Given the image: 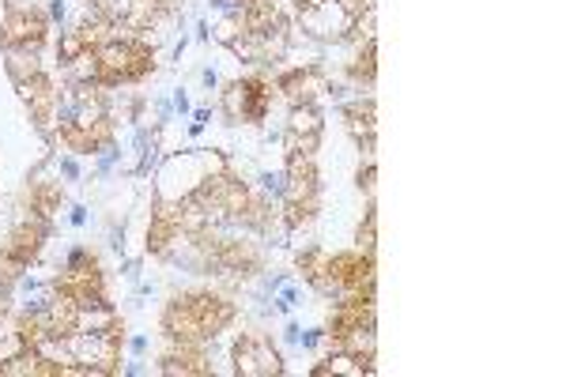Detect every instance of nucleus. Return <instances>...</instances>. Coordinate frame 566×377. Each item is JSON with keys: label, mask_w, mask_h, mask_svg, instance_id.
I'll list each match as a JSON object with an SVG mask.
<instances>
[{"label": "nucleus", "mask_w": 566, "mask_h": 377, "mask_svg": "<svg viewBox=\"0 0 566 377\" xmlns=\"http://www.w3.org/2000/svg\"><path fill=\"white\" fill-rule=\"evenodd\" d=\"M72 80L98 87H125L140 84L155 72V45L144 42L140 34H109L106 42H98L95 50L84 53L72 69H65Z\"/></svg>", "instance_id": "f257e3e1"}, {"label": "nucleus", "mask_w": 566, "mask_h": 377, "mask_svg": "<svg viewBox=\"0 0 566 377\" xmlns=\"http://www.w3.org/2000/svg\"><path fill=\"white\" fill-rule=\"evenodd\" d=\"M239 306L216 291H181L163 306L159 333L170 344H208L234 325Z\"/></svg>", "instance_id": "f03ea898"}, {"label": "nucleus", "mask_w": 566, "mask_h": 377, "mask_svg": "<svg viewBox=\"0 0 566 377\" xmlns=\"http://www.w3.org/2000/svg\"><path fill=\"white\" fill-rule=\"evenodd\" d=\"M322 211V174L314 155H283L280 216L287 231H303Z\"/></svg>", "instance_id": "7ed1b4c3"}, {"label": "nucleus", "mask_w": 566, "mask_h": 377, "mask_svg": "<svg viewBox=\"0 0 566 377\" xmlns=\"http://www.w3.org/2000/svg\"><path fill=\"white\" fill-rule=\"evenodd\" d=\"M50 287L57 294H65V299H72L80 310H87V314H103V310H109L106 272L91 250H72L65 261V272H61Z\"/></svg>", "instance_id": "20e7f679"}, {"label": "nucleus", "mask_w": 566, "mask_h": 377, "mask_svg": "<svg viewBox=\"0 0 566 377\" xmlns=\"http://www.w3.org/2000/svg\"><path fill=\"white\" fill-rule=\"evenodd\" d=\"M50 42V15L34 0H8L4 15H0V45L8 53H34L39 57L42 45Z\"/></svg>", "instance_id": "39448f33"}, {"label": "nucleus", "mask_w": 566, "mask_h": 377, "mask_svg": "<svg viewBox=\"0 0 566 377\" xmlns=\"http://www.w3.org/2000/svg\"><path fill=\"white\" fill-rule=\"evenodd\" d=\"M45 238H50V223L39 216H27L0 242V283L12 287L20 275L31 269L45 250Z\"/></svg>", "instance_id": "423d86ee"}, {"label": "nucleus", "mask_w": 566, "mask_h": 377, "mask_svg": "<svg viewBox=\"0 0 566 377\" xmlns=\"http://www.w3.org/2000/svg\"><path fill=\"white\" fill-rule=\"evenodd\" d=\"M250 192L253 189L245 186L242 178H234L231 167H223V170L208 174V178L200 181V189L193 192V197H197V205L205 208L208 223L223 227V223H239V216H242L245 200H250Z\"/></svg>", "instance_id": "0eeeda50"}, {"label": "nucleus", "mask_w": 566, "mask_h": 377, "mask_svg": "<svg viewBox=\"0 0 566 377\" xmlns=\"http://www.w3.org/2000/svg\"><path fill=\"white\" fill-rule=\"evenodd\" d=\"M272 98H276V84L269 76H242L223 87L219 106L231 125H261L272 109Z\"/></svg>", "instance_id": "6e6552de"}, {"label": "nucleus", "mask_w": 566, "mask_h": 377, "mask_svg": "<svg viewBox=\"0 0 566 377\" xmlns=\"http://www.w3.org/2000/svg\"><path fill=\"white\" fill-rule=\"evenodd\" d=\"M328 283H333L328 299H374V291H378L374 256L363 250L328 253Z\"/></svg>", "instance_id": "1a4fd4ad"}, {"label": "nucleus", "mask_w": 566, "mask_h": 377, "mask_svg": "<svg viewBox=\"0 0 566 377\" xmlns=\"http://www.w3.org/2000/svg\"><path fill=\"white\" fill-rule=\"evenodd\" d=\"M298 27L314 42H348L359 20H355L340 0H314V4L298 12Z\"/></svg>", "instance_id": "9d476101"}, {"label": "nucleus", "mask_w": 566, "mask_h": 377, "mask_svg": "<svg viewBox=\"0 0 566 377\" xmlns=\"http://www.w3.org/2000/svg\"><path fill=\"white\" fill-rule=\"evenodd\" d=\"M87 12L98 15L114 31H133V34L151 31L167 15L159 8V0H87Z\"/></svg>", "instance_id": "9b49d317"}, {"label": "nucleus", "mask_w": 566, "mask_h": 377, "mask_svg": "<svg viewBox=\"0 0 566 377\" xmlns=\"http://www.w3.org/2000/svg\"><path fill=\"white\" fill-rule=\"evenodd\" d=\"M15 91H20L27 114H31L34 128L42 133H53L57 128V117H61V91L53 84V76L45 69H34L31 76L15 80Z\"/></svg>", "instance_id": "f8f14e48"}, {"label": "nucleus", "mask_w": 566, "mask_h": 377, "mask_svg": "<svg viewBox=\"0 0 566 377\" xmlns=\"http://www.w3.org/2000/svg\"><path fill=\"white\" fill-rule=\"evenodd\" d=\"M231 370L239 377H280L283 355L264 333H242L231 344Z\"/></svg>", "instance_id": "ddd939ff"}, {"label": "nucleus", "mask_w": 566, "mask_h": 377, "mask_svg": "<svg viewBox=\"0 0 566 377\" xmlns=\"http://www.w3.org/2000/svg\"><path fill=\"white\" fill-rule=\"evenodd\" d=\"M276 91L287 106H317L333 91V80L322 64H298V69H283L276 80Z\"/></svg>", "instance_id": "4468645a"}, {"label": "nucleus", "mask_w": 566, "mask_h": 377, "mask_svg": "<svg viewBox=\"0 0 566 377\" xmlns=\"http://www.w3.org/2000/svg\"><path fill=\"white\" fill-rule=\"evenodd\" d=\"M325 140V114L322 106H291L283 122V155H317Z\"/></svg>", "instance_id": "2eb2a0df"}, {"label": "nucleus", "mask_w": 566, "mask_h": 377, "mask_svg": "<svg viewBox=\"0 0 566 377\" xmlns=\"http://www.w3.org/2000/svg\"><path fill=\"white\" fill-rule=\"evenodd\" d=\"M333 302L336 306L328 310V317H325L328 344H340L344 336L367 333V328L378 325V317H374V299H333Z\"/></svg>", "instance_id": "dca6fc26"}, {"label": "nucleus", "mask_w": 566, "mask_h": 377, "mask_svg": "<svg viewBox=\"0 0 566 377\" xmlns=\"http://www.w3.org/2000/svg\"><path fill=\"white\" fill-rule=\"evenodd\" d=\"M344 128L352 133V140L359 144L363 155H374V140H378V103L374 95H359L352 103L340 106Z\"/></svg>", "instance_id": "f3484780"}, {"label": "nucleus", "mask_w": 566, "mask_h": 377, "mask_svg": "<svg viewBox=\"0 0 566 377\" xmlns=\"http://www.w3.org/2000/svg\"><path fill=\"white\" fill-rule=\"evenodd\" d=\"M155 374H163V377H208V374H216V366H212V358H208L205 344H175L167 355H159Z\"/></svg>", "instance_id": "a211bd4d"}, {"label": "nucleus", "mask_w": 566, "mask_h": 377, "mask_svg": "<svg viewBox=\"0 0 566 377\" xmlns=\"http://www.w3.org/2000/svg\"><path fill=\"white\" fill-rule=\"evenodd\" d=\"M178 238H186V234H181L178 205H175V200H155L151 227H148V250L151 253H167Z\"/></svg>", "instance_id": "6ab92c4d"}, {"label": "nucleus", "mask_w": 566, "mask_h": 377, "mask_svg": "<svg viewBox=\"0 0 566 377\" xmlns=\"http://www.w3.org/2000/svg\"><path fill=\"white\" fill-rule=\"evenodd\" d=\"M27 208H31V216L53 223V219H57V211L65 208V189H61V181L34 178L31 186H27Z\"/></svg>", "instance_id": "aec40b11"}, {"label": "nucleus", "mask_w": 566, "mask_h": 377, "mask_svg": "<svg viewBox=\"0 0 566 377\" xmlns=\"http://www.w3.org/2000/svg\"><path fill=\"white\" fill-rule=\"evenodd\" d=\"M239 12V23H242V34H264L272 27H280L287 15H283L280 0H245V4L234 8Z\"/></svg>", "instance_id": "412c9836"}, {"label": "nucleus", "mask_w": 566, "mask_h": 377, "mask_svg": "<svg viewBox=\"0 0 566 377\" xmlns=\"http://www.w3.org/2000/svg\"><path fill=\"white\" fill-rule=\"evenodd\" d=\"M344 76L352 80L355 87H374V80H378V39H363L359 50L352 53L348 64H344Z\"/></svg>", "instance_id": "4be33fe9"}, {"label": "nucleus", "mask_w": 566, "mask_h": 377, "mask_svg": "<svg viewBox=\"0 0 566 377\" xmlns=\"http://www.w3.org/2000/svg\"><path fill=\"white\" fill-rule=\"evenodd\" d=\"M295 269L298 275H303V283H310L317 294H333V283H328V250H322V245H310V250H303L295 256Z\"/></svg>", "instance_id": "5701e85b"}, {"label": "nucleus", "mask_w": 566, "mask_h": 377, "mask_svg": "<svg viewBox=\"0 0 566 377\" xmlns=\"http://www.w3.org/2000/svg\"><path fill=\"white\" fill-rule=\"evenodd\" d=\"M310 374H314V377H328V374L363 377V374H374V363H363V358H355L352 352H340V347H333V355L322 358V363H317Z\"/></svg>", "instance_id": "b1692460"}, {"label": "nucleus", "mask_w": 566, "mask_h": 377, "mask_svg": "<svg viewBox=\"0 0 566 377\" xmlns=\"http://www.w3.org/2000/svg\"><path fill=\"white\" fill-rule=\"evenodd\" d=\"M355 250H363V253H378V208H374V200H370V208H367V216H363V223H359V231H355Z\"/></svg>", "instance_id": "393cba45"}, {"label": "nucleus", "mask_w": 566, "mask_h": 377, "mask_svg": "<svg viewBox=\"0 0 566 377\" xmlns=\"http://www.w3.org/2000/svg\"><path fill=\"white\" fill-rule=\"evenodd\" d=\"M212 39H216V42H223V45H231L234 39H242L239 12H231V15H219L216 27H212Z\"/></svg>", "instance_id": "a878e982"}, {"label": "nucleus", "mask_w": 566, "mask_h": 377, "mask_svg": "<svg viewBox=\"0 0 566 377\" xmlns=\"http://www.w3.org/2000/svg\"><path fill=\"white\" fill-rule=\"evenodd\" d=\"M374 178H378V167H374V155H367V163L355 174V181H359V189L367 192V197H374Z\"/></svg>", "instance_id": "bb28decb"}, {"label": "nucleus", "mask_w": 566, "mask_h": 377, "mask_svg": "<svg viewBox=\"0 0 566 377\" xmlns=\"http://www.w3.org/2000/svg\"><path fill=\"white\" fill-rule=\"evenodd\" d=\"M8 317V283H0V321Z\"/></svg>", "instance_id": "cd10ccee"}, {"label": "nucleus", "mask_w": 566, "mask_h": 377, "mask_svg": "<svg viewBox=\"0 0 566 377\" xmlns=\"http://www.w3.org/2000/svg\"><path fill=\"white\" fill-rule=\"evenodd\" d=\"M181 4H186V0H159L163 12H175V8H181Z\"/></svg>", "instance_id": "c85d7f7f"}, {"label": "nucleus", "mask_w": 566, "mask_h": 377, "mask_svg": "<svg viewBox=\"0 0 566 377\" xmlns=\"http://www.w3.org/2000/svg\"><path fill=\"white\" fill-rule=\"evenodd\" d=\"M223 4H234V8H239V4H245V0H223Z\"/></svg>", "instance_id": "c756f323"}]
</instances>
